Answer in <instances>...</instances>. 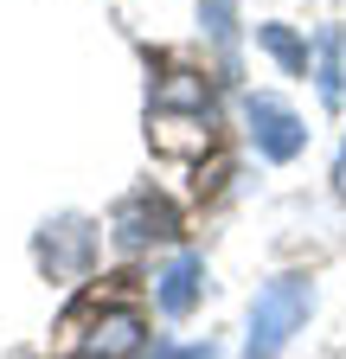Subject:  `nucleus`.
<instances>
[{
    "instance_id": "nucleus-5",
    "label": "nucleus",
    "mask_w": 346,
    "mask_h": 359,
    "mask_svg": "<svg viewBox=\"0 0 346 359\" xmlns=\"http://www.w3.org/2000/svg\"><path fill=\"white\" fill-rule=\"evenodd\" d=\"M39 257H46L52 276H71V269L90 263V231H83L77 218H58V224H46V238H39Z\"/></svg>"
},
{
    "instance_id": "nucleus-2",
    "label": "nucleus",
    "mask_w": 346,
    "mask_h": 359,
    "mask_svg": "<svg viewBox=\"0 0 346 359\" xmlns=\"http://www.w3.org/2000/svg\"><path fill=\"white\" fill-rule=\"evenodd\" d=\"M244 122H250V142L263 161H295L301 148H308V128H301V116L276 97H244Z\"/></svg>"
},
{
    "instance_id": "nucleus-7",
    "label": "nucleus",
    "mask_w": 346,
    "mask_h": 359,
    "mask_svg": "<svg viewBox=\"0 0 346 359\" xmlns=\"http://www.w3.org/2000/svg\"><path fill=\"white\" fill-rule=\"evenodd\" d=\"M314 83H321V103H340L346 97V32L340 26L321 32V71H314Z\"/></svg>"
},
{
    "instance_id": "nucleus-1",
    "label": "nucleus",
    "mask_w": 346,
    "mask_h": 359,
    "mask_svg": "<svg viewBox=\"0 0 346 359\" xmlns=\"http://www.w3.org/2000/svg\"><path fill=\"white\" fill-rule=\"evenodd\" d=\"M308 308H314V289H308V276H276L270 289H256V308H250V340H244V353H250V359H276V353L295 340V327L308 321Z\"/></svg>"
},
{
    "instance_id": "nucleus-8",
    "label": "nucleus",
    "mask_w": 346,
    "mask_h": 359,
    "mask_svg": "<svg viewBox=\"0 0 346 359\" xmlns=\"http://www.w3.org/2000/svg\"><path fill=\"white\" fill-rule=\"evenodd\" d=\"M256 39H263V45H270V52H276L289 71H308V45H301V39H289L282 26H256Z\"/></svg>"
},
{
    "instance_id": "nucleus-10",
    "label": "nucleus",
    "mask_w": 346,
    "mask_h": 359,
    "mask_svg": "<svg viewBox=\"0 0 346 359\" xmlns=\"http://www.w3.org/2000/svg\"><path fill=\"white\" fill-rule=\"evenodd\" d=\"M333 180H340V193H346V142H340V167H333Z\"/></svg>"
},
{
    "instance_id": "nucleus-6",
    "label": "nucleus",
    "mask_w": 346,
    "mask_h": 359,
    "mask_svg": "<svg viewBox=\"0 0 346 359\" xmlns=\"http://www.w3.org/2000/svg\"><path fill=\"white\" fill-rule=\"evenodd\" d=\"M135 346H141V314H128V308L103 314V321L83 334V353H90V359H122V353H135Z\"/></svg>"
},
{
    "instance_id": "nucleus-9",
    "label": "nucleus",
    "mask_w": 346,
    "mask_h": 359,
    "mask_svg": "<svg viewBox=\"0 0 346 359\" xmlns=\"http://www.w3.org/2000/svg\"><path fill=\"white\" fill-rule=\"evenodd\" d=\"M154 359H219V353H212V346H160Z\"/></svg>"
},
{
    "instance_id": "nucleus-4",
    "label": "nucleus",
    "mask_w": 346,
    "mask_h": 359,
    "mask_svg": "<svg viewBox=\"0 0 346 359\" xmlns=\"http://www.w3.org/2000/svg\"><path fill=\"white\" fill-rule=\"evenodd\" d=\"M205 295V263L199 257H173L160 276H154V302H160V314H193V302Z\"/></svg>"
},
{
    "instance_id": "nucleus-3",
    "label": "nucleus",
    "mask_w": 346,
    "mask_h": 359,
    "mask_svg": "<svg viewBox=\"0 0 346 359\" xmlns=\"http://www.w3.org/2000/svg\"><path fill=\"white\" fill-rule=\"evenodd\" d=\"M116 244L122 250H141V244H167V238H180V212H173L167 199L154 193H135V199H122L116 205Z\"/></svg>"
}]
</instances>
